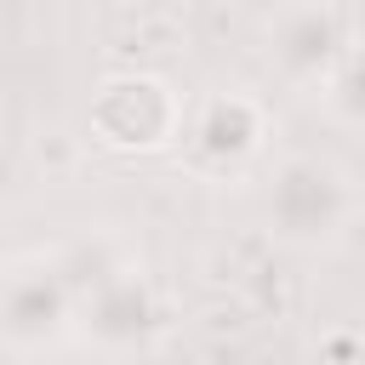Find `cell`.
I'll use <instances>...</instances> for the list:
<instances>
[{
	"label": "cell",
	"mask_w": 365,
	"mask_h": 365,
	"mask_svg": "<svg viewBox=\"0 0 365 365\" xmlns=\"http://www.w3.org/2000/svg\"><path fill=\"white\" fill-rule=\"evenodd\" d=\"M91 131L108 148H165L182 137V97L154 74H114L91 97Z\"/></svg>",
	"instance_id": "6da1fadb"
}]
</instances>
